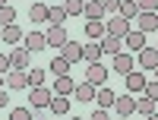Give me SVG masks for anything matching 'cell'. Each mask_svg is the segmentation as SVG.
<instances>
[{
  "mask_svg": "<svg viewBox=\"0 0 158 120\" xmlns=\"http://www.w3.org/2000/svg\"><path fill=\"white\" fill-rule=\"evenodd\" d=\"M51 98H54V89H44V85H32L29 89V104H32L35 111L51 108Z\"/></svg>",
  "mask_w": 158,
  "mask_h": 120,
  "instance_id": "6da1fadb",
  "label": "cell"
},
{
  "mask_svg": "<svg viewBox=\"0 0 158 120\" xmlns=\"http://www.w3.org/2000/svg\"><path fill=\"white\" fill-rule=\"evenodd\" d=\"M104 25H108V35H117V38H127V35H130V29H133V22H130V19H123L120 13H117L114 19H108Z\"/></svg>",
  "mask_w": 158,
  "mask_h": 120,
  "instance_id": "7a4b0ae2",
  "label": "cell"
},
{
  "mask_svg": "<svg viewBox=\"0 0 158 120\" xmlns=\"http://www.w3.org/2000/svg\"><path fill=\"white\" fill-rule=\"evenodd\" d=\"M44 35H48V48H54V51H60L63 44L70 41V35H67V29H63V25H51Z\"/></svg>",
  "mask_w": 158,
  "mask_h": 120,
  "instance_id": "3957f363",
  "label": "cell"
},
{
  "mask_svg": "<svg viewBox=\"0 0 158 120\" xmlns=\"http://www.w3.org/2000/svg\"><path fill=\"white\" fill-rule=\"evenodd\" d=\"M85 79H89L92 85H104V82H108V70H104V63H101V60L89 63V70H85Z\"/></svg>",
  "mask_w": 158,
  "mask_h": 120,
  "instance_id": "277c9868",
  "label": "cell"
},
{
  "mask_svg": "<svg viewBox=\"0 0 158 120\" xmlns=\"http://www.w3.org/2000/svg\"><path fill=\"white\" fill-rule=\"evenodd\" d=\"M123 82H127V92H133V95H142V92H146V76L139 70H130L123 76Z\"/></svg>",
  "mask_w": 158,
  "mask_h": 120,
  "instance_id": "5b68a950",
  "label": "cell"
},
{
  "mask_svg": "<svg viewBox=\"0 0 158 120\" xmlns=\"http://www.w3.org/2000/svg\"><path fill=\"white\" fill-rule=\"evenodd\" d=\"M111 70H114V73H120V76H127L130 70H133V54H127V51L114 54V57H111Z\"/></svg>",
  "mask_w": 158,
  "mask_h": 120,
  "instance_id": "8992f818",
  "label": "cell"
},
{
  "mask_svg": "<svg viewBox=\"0 0 158 120\" xmlns=\"http://www.w3.org/2000/svg\"><path fill=\"white\" fill-rule=\"evenodd\" d=\"M136 29L139 32H155L158 29V13H149V10H139V16H136Z\"/></svg>",
  "mask_w": 158,
  "mask_h": 120,
  "instance_id": "52a82bcc",
  "label": "cell"
},
{
  "mask_svg": "<svg viewBox=\"0 0 158 120\" xmlns=\"http://www.w3.org/2000/svg\"><path fill=\"white\" fill-rule=\"evenodd\" d=\"M6 85H10L13 92H19V89H29V73H25V70H16V66H13V70L6 73Z\"/></svg>",
  "mask_w": 158,
  "mask_h": 120,
  "instance_id": "ba28073f",
  "label": "cell"
},
{
  "mask_svg": "<svg viewBox=\"0 0 158 120\" xmlns=\"http://www.w3.org/2000/svg\"><path fill=\"white\" fill-rule=\"evenodd\" d=\"M114 111L120 114V117L136 114V98H133V92H130V95H117V101H114Z\"/></svg>",
  "mask_w": 158,
  "mask_h": 120,
  "instance_id": "9c48e42d",
  "label": "cell"
},
{
  "mask_svg": "<svg viewBox=\"0 0 158 120\" xmlns=\"http://www.w3.org/2000/svg\"><path fill=\"white\" fill-rule=\"evenodd\" d=\"M95 92H98V85H92L89 79H82V82H79V85L73 89V98L85 104V101H95Z\"/></svg>",
  "mask_w": 158,
  "mask_h": 120,
  "instance_id": "30bf717a",
  "label": "cell"
},
{
  "mask_svg": "<svg viewBox=\"0 0 158 120\" xmlns=\"http://www.w3.org/2000/svg\"><path fill=\"white\" fill-rule=\"evenodd\" d=\"M136 60H139L142 70H155V66H158V48H149V44H146V48L136 54Z\"/></svg>",
  "mask_w": 158,
  "mask_h": 120,
  "instance_id": "8fae6325",
  "label": "cell"
},
{
  "mask_svg": "<svg viewBox=\"0 0 158 120\" xmlns=\"http://www.w3.org/2000/svg\"><path fill=\"white\" fill-rule=\"evenodd\" d=\"M29 54H32V51L25 48V44L13 48V51H10V63L16 66V70H29Z\"/></svg>",
  "mask_w": 158,
  "mask_h": 120,
  "instance_id": "7c38bea8",
  "label": "cell"
},
{
  "mask_svg": "<svg viewBox=\"0 0 158 120\" xmlns=\"http://www.w3.org/2000/svg\"><path fill=\"white\" fill-rule=\"evenodd\" d=\"M22 41H25V48H29L32 54H38V51H44V48H48V35H44V32H29Z\"/></svg>",
  "mask_w": 158,
  "mask_h": 120,
  "instance_id": "4fadbf2b",
  "label": "cell"
},
{
  "mask_svg": "<svg viewBox=\"0 0 158 120\" xmlns=\"http://www.w3.org/2000/svg\"><path fill=\"white\" fill-rule=\"evenodd\" d=\"M101 51H104V54H120V51H123V38H117V35H108V32H104V38H101Z\"/></svg>",
  "mask_w": 158,
  "mask_h": 120,
  "instance_id": "5bb4252c",
  "label": "cell"
},
{
  "mask_svg": "<svg viewBox=\"0 0 158 120\" xmlns=\"http://www.w3.org/2000/svg\"><path fill=\"white\" fill-rule=\"evenodd\" d=\"M123 44L130 48V54H133V51H136V54H139V51L146 48V32H139V29L133 32V29H130V35L123 38Z\"/></svg>",
  "mask_w": 158,
  "mask_h": 120,
  "instance_id": "9a60e30c",
  "label": "cell"
},
{
  "mask_svg": "<svg viewBox=\"0 0 158 120\" xmlns=\"http://www.w3.org/2000/svg\"><path fill=\"white\" fill-rule=\"evenodd\" d=\"M82 13H85V19H104V16H108V10H104L101 0H85Z\"/></svg>",
  "mask_w": 158,
  "mask_h": 120,
  "instance_id": "2e32d148",
  "label": "cell"
},
{
  "mask_svg": "<svg viewBox=\"0 0 158 120\" xmlns=\"http://www.w3.org/2000/svg\"><path fill=\"white\" fill-rule=\"evenodd\" d=\"M104 32H108V25H104V19H89L85 22V35L92 38V41H101Z\"/></svg>",
  "mask_w": 158,
  "mask_h": 120,
  "instance_id": "e0dca14e",
  "label": "cell"
},
{
  "mask_svg": "<svg viewBox=\"0 0 158 120\" xmlns=\"http://www.w3.org/2000/svg\"><path fill=\"white\" fill-rule=\"evenodd\" d=\"M73 89H76V82L70 79V73L54 76V95H73Z\"/></svg>",
  "mask_w": 158,
  "mask_h": 120,
  "instance_id": "ac0fdd59",
  "label": "cell"
},
{
  "mask_svg": "<svg viewBox=\"0 0 158 120\" xmlns=\"http://www.w3.org/2000/svg\"><path fill=\"white\" fill-rule=\"evenodd\" d=\"M95 101H98V108H114L117 95H114V89H111V85H98V92H95Z\"/></svg>",
  "mask_w": 158,
  "mask_h": 120,
  "instance_id": "d6986e66",
  "label": "cell"
},
{
  "mask_svg": "<svg viewBox=\"0 0 158 120\" xmlns=\"http://www.w3.org/2000/svg\"><path fill=\"white\" fill-rule=\"evenodd\" d=\"M0 38H3L6 44H19V41H22L25 35H22V29H19V25L13 22V25H3V32H0Z\"/></svg>",
  "mask_w": 158,
  "mask_h": 120,
  "instance_id": "ffe728a7",
  "label": "cell"
},
{
  "mask_svg": "<svg viewBox=\"0 0 158 120\" xmlns=\"http://www.w3.org/2000/svg\"><path fill=\"white\" fill-rule=\"evenodd\" d=\"M60 54L67 57L70 63H79V60H82V44H76V41H67V44L60 48Z\"/></svg>",
  "mask_w": 158,
  "mask_h": 120,
  "instance_id": "44dd1931",
  "label": "cell"
},
{
  "mask_svg": "<svg viewBox=\"0 0 158 120\" xmlns=\"http://www.w3.org/2000/svg\"><path fill=\"white\" fill-rule=\"evenodd\" d=\"M48 10L51 6H44V0H35L32 10H29V19L32 22H48Z\"/></svg>",
  "mask_w": 158,
  "mask_h": 120,
  "instance_id": "7402d4cb",
  "label": "cell"
},
{
  "mask_svg": "<svg viewBox=\"0 0 158 120\" xmlns=\"http://www.w3.org/2000/svg\"><path fill=\"white\" fill-rule=\"evenodd\" d=\"M136 114H146V117H155V98H149L142 92V98H136Z\"/></svg>",
  "mask_w": 158,
  "mask_h": 120,
  "instance_id": "603a6c76",
  "label": "cell"
},
{
  "mask_svg": "<svg viewBox=\"0 0 158 120\" xmlns=\"http://www.w3.org/2000/svg\"><path fill=\"white\" fill-rule=\"evenodd\" d=\"M70 66H73V63H70L67 57H63V54H57L54 60H51V66H48V70L54 73V76H63V73H70Z\"/></svg>",
  "mask_w": 158,
  "mask_h": 120,
  "instance_id": "cb8c5ba5",
  "label": "cell"
},
{
  "mask_svg": "<svg viewBox=\"0 0 158 120\" xmlns=\"http://www.w3.org/2000/svg\"><path fill=\"white\" fill-rule=\"evenodd\" d=\"M101 54H104V51H101V41H98V44H82V60H85V63L101 60Z\"/></svg>",
  "mask_w": 158,
  "mask_h": 120,
  "instance_id": "d4e9b609",
  "label": "cell"
},
{
  "mask_svg": "<svg viewBox=\"0 0 158 120\" xmlns=\"http://www.w3.org/2000/svg\"><path fill=\"white\" fill-rule=\"evenodd\" d=\"M117 13H120L123 19H130V22H133V19L139 16V3H136V0H123V3H120V10H117Z\"/></svg>",
  "mask_w": 158,
  "mask_h": 120,
  "instance_id": "484cf974",
  "label": "cell"
},
{
  "mask_svg": "<svg viewBox=\"0 0 158 120\" xmlns=\"http://www.w3.org/2000/svg\"><path fill=\"white\" fill-rule=\"evenodd\" d=\"M63 19H67V10H63V3H57V6L48 10V22H51V25H63Z\"/></svg>",
  "mask_w": 158,
  "mask_h": 120,
  "instance_id": "4316f807",
  "label": "cell"
},
{
  "mask_svg": "<svg viewBox=\"0 0 158 120\" xmlns=\"http://www.w3.org/2000/svg\"><path fill=\"white\" fill-rule=\"evenodd\" d=\"M51 111H54V114H67L70 111V98L67 95H54V98H51Z\"/></svg>",
  "mask_w": 158,
  "mask_h": 120,
  "instance_id": "83f0119b",
  "label": "cell"
},
{
  "mask_svg": "<svg viewBox=\"0 0 158 120\" xmlns=\"http://www.w3.org/2000/svg\"><path fill=\"white\" fill-rule=\"evenodd\" d=\"M82 6H85V0H63L67 16H82Z\"/></svg>",
  "mask_w": 158,
  "mask_h": 120,
  "instance_id": "f1b7e54d",
  "label": "cell"
},
{
  "mask_svg": "<svg viewBox=\"0 0 158 120\" xmlns=\"http://www.w3.org/2000/svg\"><path fill=\"white\" fill-rule=\"evenodd\" d=\"M13 22H16V10L10 3H3L0 6V25H13Z\"/></svg>",
  "mask_w": 158,
  "mask_h": 120,
  "instance_id": "f546056e",
  "label": "cell"
},
{
  "mask_svg": "<svg viewBox=\"0 0 158 120\" xmlns=\"http://www.w3.org/2000/svg\"><path fill=\"white\" fill-rule=\"evenodd\" d=\"M32 111H35V108H13L10 117H13V120H32Z\"/></svg>",
  "mask_w": 158,
  "mask_h": 120,
  "instance_id": "4dcf8cb0",
  "label": "cell"
},
{
  "mask_svg": "<svg viewBox=\"0 0 158 120\" xmlns=\"http://www.w3.org/2000/svg\"><path fill=\"white\" fill-rule=\"evenodd\" d=\"M32 85H44V70H29V89Z\"/></svg>",
  "mask_w": 158,
  "mask_h": 120,
  "instance_id": "1f68e13d",
  "label": "cell"
},
{
  "mask_svg": "<svg viewBox=\"0 0 158 120\" xmlns=\"http://www.w3.org/2000/svg\"><path fill=\"white\" fill-rule=\"evenodd\" d=\"M139 10H149V13H158V0H136Z\"/></svg>",
  "mask_w": 158,
  "mask_h": 120,
  "instance_id": "d6a6232c",
  "label": "cell"
},
{
  "mask_svg": "<svg viewBox=\"0 0 158 120\" xmlns=\"http://www.w3.org/2000/svg\"><path fill=\"white\" fill-rule=\"evenodd\" d=\"M146 95L158 101V79H155V82H146Z\"/></svg>",
  "mask_w": 158,
  "mask_h": 120,
  "instance_id": "836d02e7",
  "label": "cell"
},
{
  "mask_svg": "<svg viewBox=\"0 0 158 120\" xmlns=\"http://www.w3.org/2000/svg\"><path fill=\"white\" fill-rule=\"evenodd\" d=\"M101 3H104V10H108V13H117V10H120V3H123V0H101Z\"/></svg>",
  "mask_w": 158,
  "mask_h": 120,
  "instance_id": "e575fe53",
  "label": "cell"
},
{
  "mask_svg": "<svg viewBox=\"0 0 158 120\" xmlns=\"http://www.w3.org/2000/svg\"><path fill=\"white\" fill-rule=\"evenodd\" d=\"M13 63H10V54H0V73H10Z\"/></svg>",
  "mask_w": 158,
  "mask_h": 120,
  "instance_id": "d590c367",
  "label": "cell"
},
{
  "mask_svg": "<svg viewBox=\"0 0 158 120\" xmlns=\"http://www.w3.org/2000/svg\"><path fill=\"white\" fill-rule=\"evenodd\" d=\"M6 104H10V95H6L3 89H0V108H6Z\"/></svg>",
  "mask_w": 158,
  "mask_h": 120,
  "instance_id": "8d00e7d4",
  "label": "cell"
},
{
  "mask_svg": "<svg viewBox=\"0 0 158 120\" xmlns=\"http://www.w3.org/2000/svg\"><path fill=\"white\" fill-rule=\"evenodd\" d=\"M3 79H6V73H0V89H3Z\"/></svg>",
  "mask_w": 158,
  "mask_h": 120,
  "instance_id": "74e56055",
  "label": "cell"
},
{
  "mask_svg": "<svg viewBox=\"0 0 158 120\" xmlns=\"http://www.w3.org/2000/svg\"><path fill=\"white\" fill-rule=\"evenodd\" d=\"M155 79H158V66H155Z\"/></svg>",
  "mask_w": 158,
  "mask_h": 120,
  "instance_id": "f35d334b",
  "label": "cell"
},
{
  "mask_svg": "<svg viewBox=\"0 0 158 120\" xmlns=\"http://www.w3.org/2000/svg\"><path fill=\"white\" fill-rule=\"evenodd\" d=\"M3 3H6V0H0V6H3Z\"/></svg>",
  "mask_w": 158,
  "mask_h": 120,
  "instance_id": "ab89813d",
  "label": "cell"
},
{
  "mask_svg": "<svg viewBox=\"0 0 158 120\" xmlns=\"http://www.w3.org/2000/svg\"><path fill=\"white\" fill-rule=\"evenodd\" d=\"M60 3H63V0H60Z\"/></svg>",
  "mask_w": 158,
  "mask_h": 120,
  "instance_id": "60d3db41",
  "label": "cell"
},
{
  "mask_svg": "<svg viewBox=\"0 0 158 120\" xmlns=\"http://www.w3.org/2000/svg\"><path fill=\"white\" fill-rule=\"evenodd\" d=\"M155 48H158V44H155Z\"/></svg>",
  "mask_w": 158,
  "mask_h": 120,
  "instance_id": "b9f144b4",
  "label": "cell"
}]
</instances>
